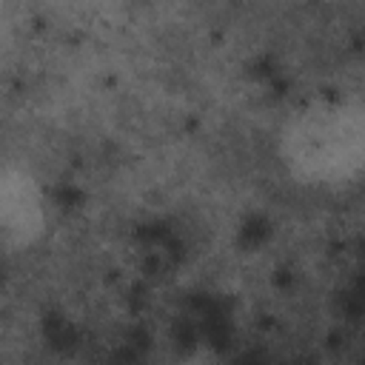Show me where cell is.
<instances>
[{"label": "cell", "mask_w": 365, "mask_h": 365, "mask_svg": "<svg viewBox=\"0 0 365 365\" xmlns=\"http://www.w3.org/2000/svg\"><path fill=\"white\" fill-rule=\"evenodd\" d=\"M46 228L40 182L20 165H0V245L29 248Z\"/></svg>", "instance_id": "obj_2"}, {"label": "cell", "mask_w": 365, "mask_h": 365, "mask_svg": "<svg viewBox=\"0 0 365 365\" xmlns=\"http://www.w3.org/2000/svg\"><path fill=\"white\" fill-rule=\"evenodd\" d=\"M279 160L297 182L339 188L365 163V108L356 100L311 103L279 131Z\"/></svg>", "instance_id": "obj_1"}]
</instances>
